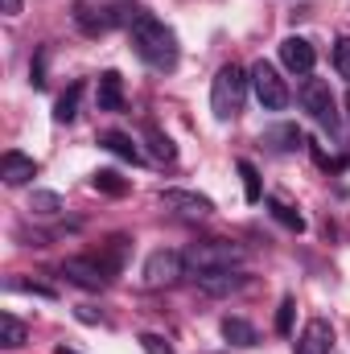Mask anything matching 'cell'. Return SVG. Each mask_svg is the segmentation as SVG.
Here are the masks:
<instances>
[{"mask_svg": "<svg viewBox=\"0 0 350 354\" xmlns=\"http://www.w3.org/2000/svg\"><path fill=\"white\" fill-rule=\"evenodd\" d=\"M128 29H132V50L140 54V62H149L153 71H174L177 66V33L161 17L132 12Z\"/></svg>", "mask_w": 350, "mask_h": 354, "instance_id": "6da1fadb", "label": "cell"}, {"mask_svg": "<svg viewBox=\"0 0 350 354\" xmlns=\"http://www.w3.org/2000/svg\"><path fill=\"white\" fill-rule=\"evenodd\" d=\"M248 87H252V75L243 66H235V62L219 66V75L210 83V111H214V120H235L243 111Z\"/></svg>", "mask_w": 350, "mask_h": 354, "instance_id": "7a4b0ae2", "label": "cell"}, {"mask_svg": "<svg viewBox=\"0 0 350 354\" xmlns=\"http://www.w3.org/2000/svg\"><path fill=\"white\" fill-rule=\"evenodd\" d=\"M185 268L198 276V272H219V268H235L243 260V248L239 243H227V239H202V243H190L181 252Z\"/></svg>", "mask_w": 350, "mask_h": 354, "instance_id": "3957f363", "label": "cell"}, {"mask_svg": "<svg viewBox=\"0 0 350 354\" xmlns=\"http://www.w3.org/2000/svg\"><path fill=\"white\" fill-rule=\"evenodd\" d=\"M297 99H301V107H305L330 136H338V128H342V120H338V99H334V91H330L326 79H309V75H305Z\"/></svg>", "mask_w": 350, "mask_h": 354, "instance_id": "277c9868", "label": "cell"}, {"mask_svg": "<svg viewBox=\"0 0 350 354\" xmlns=\"http://www.w3.org/2000/svg\"><path fill=\"white\" fill-rule=\"evenodd\" d=\"M248 75H252V91H256V99H260L264 111H284V107H288L293 91H288V83L280 79V71H276L272 62H264L260 58Z\"/></svg>", "mask_w": 350, "mask_h": 354, "instance_id": "5b68a950", "label": "cell"}, {"mask_svg": "<svg viewBox=\"0 0 350 354\" xmlns=\"http://www.w3.org/2000/svg\"><path fill=\"white\" fill-rule=\"evenodd\" d=\"M181 272H185V260H181V252H169V248H161V252H153V256L145 260V284H149V288L174 284Z\"/></svg>", "mask_w": 350, "mask_h": 354, "instance_id": "8992f818", "label": "cell"}, {"mask_svg": "<svg viewBox=\"0 0 350 354\" xmlns=\"http://www.w3.org/2000/svg\"><path fill=\"white\" fill-rule=\"evenodd\" d=\"M62 276H66V280H75L79 288L99 292V288H107L111 268L103 264V260H83V256H75V260H66V264H62Z\"/></svg>", "mask_w": 350, "mask_h": 354, "instance_id": "52a82bcc", "label": "cell"}, {"mask_svg": "<svg viewBox=\"0 0 350 354\" xmlns=\"http://www.w3.org/2000/svg\"><path fill=\"white\" fill-rule=\"evenodd\" d=\"M280 62H284L288 75H313L317 50H313L305 37H284V41H280Z\"/></svg>", "mask_w": 350, "mask_h": 354, "instance_id": "ba28073f", "label": "cell"}, {"mask_svg": "<svg viewBox=\"0 0 350 354\" xmlns=\"http://www.w3.org/2000/svg\"><path fill=\"white\" fill-rule=\"evenodd\" d=\"M161 206H169V210H177V214H190V218L214 214V202L202 198V194H194V189H165V194H161Z\"/></svg>", "mask_w": 350, "mask_h": 354, "instance_id": "9c48e42d", "label": "cell"}, {"mask_svg": "<svg viewBox=\"0 0 350 354\" xmlns=\"http://www.w3.org/2000/svg\"><path fill=\"white\" fill-rule=\"evenodd\" d=\"M194 280H198V288H202V292H210V297H227V292H239V288L248 284V276H243V272H235V268L198 272Z\"/></svg>", "mask_w": 350, "mask_h": 354, "instance_id": "30bf717a", "label": "cell"}, {"mask_svg": "<svg viewBox=\"0 0 350 354\" xmlns=\"http://www.w3.org/2000/svg\"><path fill=\"white\" fill-rule=\"evenodd\" d=\"M330 346H334V326L326 317H313L297 338V354H330Z\"/></svg>", "mask_w": 350, "mask_h": 354, "instance_id": "8fae6325", "label": "cell"}, {"mask_svg": "<svg viewBox=\"0 0 350 354\" xmlns=\"http://www.w3.org/2000/svg\"><path fill=\"white\" fill-rule=\"evenodd\" d=\"M0 177H4V185H25L29 177H37V161L25 157V153H17V149H8L0 157Z\"/></svg>", "mask_w": 350, "mask_h": 354, "instance_id": "7c38bea8", "label": "cell"}, {"mask_svg": "<svg viewBox=\"0 0 350 354\" xmlns=\"http://www.w3.org/2000/svg\"><path fill=\"white\" fill-rule=\"evenodd\" d=\"M95 103L99 111H120L124 107V79L116 71H103L99 83H95Z\"/></svg>", "mask_w": 350, "mask_h": 354, "instance_id": "4fadbf2b", "label": "cell"}, {"mask_svg": "<svg viewBox=\"0 0 350 354\" xmlns=\"http://www.w3.org/2000/svg\"><path fill=\"white\" fill-rule=\"evenodd\" d=\"M264 145H272V153H297L305 145V136L297 132V124H276L264 132Z\"/></svg>", "mask_w": 350, "mask_h": 354, "instance_id": "5bb4252c", "label": "cell"}, {"mask_svg": "<svg viewBox=\"0 0 350 354\" xmlns=\"http://www.w3.org/2000/svg\"><path fill=\"white\" fill-rule=\"evenodd\" d=\"M223 338H227L231 346H243V351L260 342L256 326H252V322H243V317H223Z\"/></svg>", "mask_w": 350, "mask_h": 354, "instance_id": "9a60e30c", "label": "cell"}, {"mask_svg": "<svg viewBox=\"0 0 350 354\" xmlns=\"http://www.w3.org/2000/svg\"><path fill=\"white\" fill-rule=\"evenodd\" d=\"M99 145H103L107 153L124 157V161H140V149L132 145V136H128V132H99Z\"/></svg>", "mask_w": 350, "mask_h": 354, "instance_id": "2e32d148", "label": "cell"}, {"mask_svg": "<svg viewBox=\"0 0 350 354\" xmlns=\"http://www.w3.org/2000/svg\"><path fill=\"white\" fill-rule=\"evenodd\" d=\"M145 140H149V153H153V161H161V165H169V161L177 157L174 140H169V136H165L161 128H153V124H149V128H145Z\"/></svg>", "mask_w": 350, "mask_h": 354, "instance_id": "e0dca14e", "label": "cell"}, {"mask_svg": "<svg viewBox=\"0 0 350 354\" xmlns=\"http://www.w3.org/2000/svg\"><path fill=\"white\" fill-rule=\"evenodd\" d=\"M0 346H8V351L25 346V322H21V317L0 313Z\"/></svg>", "mask_w": 350, "mask_h": 354, "instance_id": "ac0fdd59", "label": "cell"}, {"mask_svg": "<svg viewBox=\"0 0 350 354\" xmlns=\"http://www.w3.org/2000/svg\"><path fill=\"white\" fill-rule=\"evenodd\" d=\"M264 206H268V210H272V218H276V223H284L288 231H305V218H301L288 202H280V198H264Z\"/></svg>", "mask_w": 350, "mask_h": 354, "instance_id": "d6986e66", "label": "cell"}, {"mask_svg": "<svg viewBox=\"0 0 350 354\" xmlns=\"http://www.w3.org/2000/svg\"><path fill=\"white\" fill-rule=\"evenodd\" d=\"M79 95H83V87L75 83V87L58 99V107H54V120H58V124H71V120L79 115Z\"/></svg>", "mask_w": 350, "mask_h": 354, "instance_id": "ffe728a7", "label": "cell"}, {"mask_svg": "<svg viewBox=\"0 0 350 354\" xmlns=\"http://www.w3.org/2000/svg\"><path fill=\"white\" fill-rule=\"evenodd\" d=\"M91 185H95V189H103V194H111V198L128 194V181H124L120 174H111V169H99V174L91 177Z\"/></svg>", "mask_w": 350, "mask_h": 354, "instance_id": "44dd1931", "label": "cell"}, {"mask_svg": "<svg viewBox=\"0 0 350 354\" xmlns=\"http://www.w3.org/2000/svg\"><path fill=\"white\" fill-rule=\"evenodd\" d=\"M235 169H239V177H243V194H248V202H260V198H264V185H260L256 165H252V161H239Z\"/></svg>", "mask_w": 350, "mask_h": 354, "instance_id": "7402d4cb", "label": "cell"}, {"mask_svg": "<svg viewBox=\"0 0 350 354\" xmlns=\"http://www.w3.org/2000/svg\"><path fill=\"white\" fill-rule=\"evenodd\" d=\"M29 210H37V214H58V210H62V198H58V194H33V198H29Z\"/></svg>", "mask_w": 350, "mask_h": 354, "instance_id": "603a6c76", "label": "cell"}, {"mask_svg": "<svg viewBox=\"0 0 350 354\" xmlns=\"http://www.w3.org/2000/svg\"><path fill=\"white\" fill-rule=\"evenodd\" d=\"M140 351L145 354H174V346H169L165 334H140Z\"/></svg>", "mask_w": 350, "mask_h": 354, "instance_id": "cb8c5ba5", "label": "cell"}, {"mask_svg": "<svg viewBox=\"0 0 350 354\" xmlns=\"http://www.w3.org/2000/svg\"><path fill=\"white\" fill-rule=\"evenodd\" d=\"M334 66H338V75L350 83V37H338V46H334Z\"/></svg>", "mask_w": 350, "mask_h": 354, "instance_id": "d4e9b609", "label": "cell"}, {"mask_svg": "<svg viewBox=\"0 0 350 354\" xmlns=\"http://www.w3.org/2000/svg\"><path fill=\"white\" fill-rule=\"evenodd\" d=\"M293 309H297L293 297H284V301H280V313H276V330H280V334H293Z\"/></svg>", "mask_w": 350, "mask_h": 354, "instance_id": "484cf974", "label": "cell"}, {"mask_svg": "<svg viewBox=\"0 0 350 354\" xmlns=\"http://www.w3.org/2000/svg\"><path fill=\"white\" fill-rule=\"evenodd\" d=\"M4 12H8V17H17V12H21V0H4Z\"/></svg>", "mask_w": 350, "mask_h": 354, "instance_id": "4316f807", "label": "cell"}, {"mask_svg": "<svg viewBox=\"0 0 350 354\" xmlns=\"http://www.w3.org/2000/svg\"><path fill=\"white\" fill-rule=\"evenodd\" d=\"M54 354H75V351H66V346H58V351H54Z\"/></svg>", "mask_w": 350, "mask_h": 354, "instance_id": "83f0119b", "label": "cell"}]
</instances>
